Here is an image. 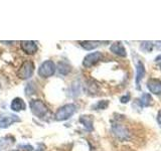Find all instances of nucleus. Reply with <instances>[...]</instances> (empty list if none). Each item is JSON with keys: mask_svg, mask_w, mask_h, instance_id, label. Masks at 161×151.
I'll list each match as a JSON object with an SVG mask.
<instances>
[{"mask_svg": "<svg viewBox=\"0 0 161 151\" xmlns=\"http://www.w3.org/2000/svg\"><path fill=\"white\" fill-rule=\"evenodd\" d=\"M112 132L115 138L120 142L130 141L132 137V131L126 125L122 120L116 119L112 122Z\"/></svg>", "mask_w": 161, "mask_h": 151, "instance_id": "nucleus-1", "label": "nucleus"}, {"mask_svg": "<svg viewBox=\"0 0 161 151\" xmlns=\"http://www.w3.org/2000/svg\"><path fill=\"white\" fill-rule=\"evenodd\" d=\"M75 112V106L74 104H67L60 107L54 115V118L57 121H64L70 118Z\"/></svg>", "mask_w": 161, "mask_h": 151, "instance_id": "nucleus-2", "label": "nucleus"}, {"mask_svg": "<svg viewBox=\"0 0 161 151\" xmlns=\"http://www.w3.org/2000/svg\"><path fill=\"white\" fill-rule=\"evenodd\" d=\"M30 109L33 115H35L38 118H42L47 114L48 109L42 100H32L29 104Z\"/></svg>", "mask_w": 161, "mask_h": 151, "instance_id": "nucleus-3", "label": "nucleus"}, {"mask_svg": "<svg viewBox=\"0 0 161 151\" xmlns=\"http://www.w3.org/2000/svg\"><path fill=\"white\" fill-rule=\"evenodd\" d=\"M34 70V64L31 60H26L22 64V65L20 67L18 70V78L21 80H27L29 78L32 77Z\"/></svg>", "mask_w": 161, "mask_h": 151, "instance_id": "nucleus-4", "label": "nucleus"}, {"mask_svg": "<svg viewBox=\"0 0 161 151\" xmlns=\"http://www.w3.org/2000/svg\"><path fill=\"white\" fill-rule=\"evenodd\" d=\"M55 72V65L52 60H45L40 64L38 69V75L42 78H49Z\"/></svg>", "mask_w": 161, "mask_h": 151, "instance_id": "nucleus-5", "label": "nucleus"}, {"mask_svg": "<svg viewBox=\"0 0 161 151\" xmlns=\"http://www.w3.org/2000/svg\"><path fill=\"white\" fill-rule=\"evenodd\" d=\"M20 119L18 116L14 114H9V113H3L0 114V128L5 129L8 128L10 125H12L15 122H19Z\"/></svg>", "mask_w": 161, "mask_h": 151, "instance_id": "nucleus-6", "label": "nucleus"}, {"mask_svg": "<svg viewBox=\"0 0 161 151\" xmlns=\"http://www.w3.org/2000/svg\"><path fill=\"white\" fill-rule=\"evenodd\" d=\"M103 59V54L100 52H96L89 53L88 55H86L84 60H83V65L85 68H91L95 65L97 63H99L101 59Z\"/></svg>", "mask_w": 161, "mask_h": 151, "instance_id": "nucleus-7", "label": "nucleus"}, {"mask_svg": "<svg viewBox=\"0 0 161 151\" xmlns=\"http://www.w3.org/2000/svg\"><path fill=\"white\" fill-rule=\"evenodd\" d=\"M20 48L23 50L25 53L27 54H33L36 53L37 50V45L36 42H30V40H22L20 42Z\"/></svg>", "mask_w": 161, "mask_h": 151, "instance_id": "nucleus-8", "label": "nucleus"}, {"mask_svg": "<svg viewBox=\"0 0 161 151\" xmlns=\"http://www.w3.org/2000/svg\"><path fill=\"white\" fill-rule=\"evenodd\" d=\"M147 88L154 95H161V81L157 79H149L147 82Z\"/></svg>", "mask_w": 161, "mask_h": 151, "instance_id": "nucleus-9", "label": "nucleus"}, {"mask_svg": "<svg viewBox=\"0 0 161 151\" xmlns=\"http://www.w3.org/2000/svg\"><path fill=\"white\" fill-rule=\"evenodd\" d=\"M110 50L113 53L119 55V57H122V58H125L126 55H127L126 49H125L124 45L122 44V42H114L112 45H111Z\"/></svg>", "mask_w": 161, "mask_h": 151, "instance_id": "nucleus-10", "label": "nucleus"}, {"mask_svg": "<svg viewBox=\"0 0 161 151\" xmlns=\"http://www.w3.org/2000/svg\"><path fill=\"white\" fill-rule=\"evenodd\" d=\"M145 75V68L142 62H138L136 64V85L137 88L140 89V82Z\"/></svg>", "mask_w": 161, "mask_h": 151, "instance_id": "nucleus-11", "label": "nucleus"}, {"mask_svg": "<svg viewBox=\"0 0 161 151\" xmlns=\"http://www.w3.org/2000/svg\"><path fill=\"white\" fill-rule=\"evenodd\" d=\"M10 108L14 112H19V111H23L26 109V104H25V102L21 98H15L11 102Z\"/></svg>", "mask_w": 161, "mask_h": 151, "instance_id": "nucleus-12", "label": "nucleus"}, {"mask_svg": "<svg viewBox=\"0 0 161 151\" xmlns=\"http://www.w3.org/2000/svg\"><path fill=\"white\" fill-rule=\"evenodd\" d=\"M80 122L84 125V127L88 131H92L93 130V117H92V116H90V115L80 116Z\"/></svg>", "mask_w": 161, "mask_h": 151, "instance_id": "nucleus-13", "label": "nucleus"}, {"mask_svg": "<svg viewBox=\"0 0 161 151\" xmlns=\"http://www.w3.org/2000/svg\"><path fill=\"white\" fill-rule=\"evenodd\" d=\"M141 107H148V106L153 104V99L151 97V95L148 93H144L141 96L140 100H137Z\"/></svg>", "mask_w": 161, "mask_h": 151, "instance_id": "nucleus-14", "label": "nucleus"}, {"mask_svg": "<svg viewBox=\"0 0 161 151\" xmlns=\"http://www.w3.org/2000/svg\"><path fill=\"white\" fill-rule=\"evenodd\" d=\"M106 42H93V40H87V42H80V47L87 50H92L96 48H98L100 43H105Z\"/></svg>", "mask_w": 161, "mask_h": 151, "instance_id": "nucleus-15", "label": "nucleus"}, {"mask_svg": "<svg viewBox=\"0 0 161 151\" xmlns=\"http://www.w3.org/2000/svg\"><path fill=\"white\" fill-rule=\"evenodd\" d=\"M14 142V138L10 137V136H6V137H3L0 140V148H6L8 146H10Z\"/></svg>", "mask_w": 161, "mask_h": 151, "instance_id": "nucleus-16", "label": "nucleus"}, {"mask_svg": "<svg viewBox=\"0 0 161 151\" xmlns=\"http://www.w3.org/2000/svg\"><path fill=\"white\" fill-rule=\"evenodd\" d=\"M69 70H70V68H69V64H67L64 63V62L58 64V72H59V74L67 75V74L69 73Z\"/></svg>", "mask_w": 161, "mask_h": 151, "instance_id": "nucleus-17", "label": "nucleus"}, {"mask_svg": "<svg viewBox=\"0 0 161 151\" xmlns=\"http://www.w3.org/2000/svg\"><path fill=\"white\" fill-rule=\"evenodd\" d=\"M153 47H154V44L153 42H141V47L140 48L144 50V52H151V50L153 49Z\"/></svg>", "mask_w": 161, "mask_h": 151, "instance_id": "nucleus-18", "label": "nucleus"}, {"mask_svg": "<svg viewBox=\"0 0 161 151\" xmlns=\"http://www.w3.org/2000/svg\"><path fill=\"white\" fill-rule=\"evenodd\" d=\"M108 105H109V102H108L107 100L99 101V102L94 106V108H95L96 110H98V109H106V108L108 107Z\"/></svg>", "mask_w": 161, "mask_h": 151, "instance_id": "nucleus-19", "label": "nucleus"}, {"mask_svg": "<svg viewBox=\"0 0 161 151\" xmlns=\"http://www.w3.org/2000/svg\"><path fill=\"white\" fill-rule=\"evenodd\" d=\"M130 100V94H127L126 96H123L122 98H121V103H127L129 102Z\"/></svg>", "mask_w": 161, "mask_h": 151, "instance_id": "nucleus-20", "label": "nucleus"}, {"mask_svg": "<svg viewBox=\"0 0 161 151\" xmlns=\"http://www.w3.org/2000/svg\"><path fill=\"white\" fill-rule=\"evenodd\" d=\"M157 123H158V125L160 126V128H161V111L157 115Z\"/></svg>", "mask_w": 161, "mask_h": 151, "instance_id": "nucleus-21", "label": "nucleus"}, {"mask_svg": "<svg viewBox=\"0 0 161 151\" xmlns=\"http://www.w3.org/2000/svg\"><path fill=\"white\" fill-rule=\"evenodd\" d=\"M153 43H155L154 45L156 48H157L158 49H161V42H153Z\"/></svg>", "mask_w": 161, "mask_h": 151, "instance_id": "nucleus-22", "label": "nucleus"}, {"mask_svg": "<svg viewBox=\"0 0 161 151\" xmlns=\"http://www.w3.org/2000/svg\"><path fill=\"white\" fill-rule=\"evenodd\" d=\"M161 59V55H159V57L156 58V60H160Z\"/></svg>", "mask_w": 161, "mask_h": 151, "instance_id": "nucleus-23", "label": "nucleus"}, {"mask_svg": "<svg viewBox=\"0 0 161 151\" xmlns=\"http://www.w3.org/2000/svg\"><path fill=\"white\" fill-rule=\"evenodd\" d=\"M159 68H160V70H161V64H159Z\"/></svg>", "mask_w": 161, "mask_h": 151, "instance_id": "nucleus-24", "label": "nucleus"}, {"mask_svg": "<svg viewBox=\"0 0 161 151\" xmlns=\"http://www.w3.org/2000/svg\"><path fill=\"white\" fill-rule=\"evenodd\" d=\"M10 151H18V150H10Z\"/></svg>", "mask_w": 161, "mask_h": 151, "instance_id": "nucleus-25", "label": "nucleus"}]
</instances>
